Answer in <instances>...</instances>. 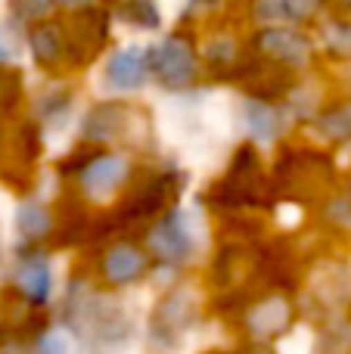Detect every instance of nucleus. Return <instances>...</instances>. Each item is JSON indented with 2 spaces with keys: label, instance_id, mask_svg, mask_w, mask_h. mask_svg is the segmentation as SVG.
<instances>
[{
  "label": "nucleus",
  "instance_id": "f257e3e1",
  "mask_svg": "<svg viewBox=\"0 0 351 354\" xmlns=\"http://www.w3.org/2000/svg\"><path fill=\"white\" fill-rule=\"evenodd\" d=\"M146 78V53L140 47H124L106 62V84L112 91H134Z\"/></svg>",
  "mask_w": 351,
  "mask_h": 354
},
{
  "label": "nucleus",
  "instance_id": "f03ea898",
  "mask_svg": "<svg viewBox=\"0 0 351 354\" xmlns=\"http://www.w3.org/2000/svg\"><path fill=\"white\" fill-rule=\"evenodd\" d=\"M153 66L159 72V78L171 87H180L190 81L193 75V53L184 41H165L155 47L153 53Z\"/></svg>",
  "mask_w": 351,
  "mask_h": 354
},
{
  "label": "nucleus",
  "instance_id": "7ed1b4c3",
  "mask_svg": "<svg viewBox=\"0 0 351 354\" xmlns=\"http://www.w3.org/2000/svg\"><path fill=\"white\" fill-rule=\"evenodd\" d=\"M124 177H128V162H124L122 156H99V159H93L91 165L84 168L81 183H84V189L91 196L106 199L109 193H115V187Z\"/></svg>",
  "mask_w": 351,
  "mask_h": 354
},
{
  "label": "nucleus",
  "instance_id": "20e7f679",
  "mask_svg": "<svg viewBox=\"0 0 351 354\" xmlns=\"http://www.w3.org/2000/svg\"><path fill=\"white\" fill-rule=\"evenodd\" d=\"M149 245H153V252L155 255H162V258H168V261H178V258H184V255H190L196 245L190 243V236H187L184 230H180V224L178 221H165L162 227H155L153 230V236H149Z\"/></svg>",
  "mask_w": 351,
  "mask_h": 354
},
{
  "label": "nucleus",
  "instance_id": "39448f33",
  "mask_svg": "<svg viewBox=\"0 0 351 354\" xmlns=\"http://www.w3.org/2000/svg\"><path fill=\"white\" fill-rule=\"evenodd\" d=\"M140 270H143V255L137 249H131V245H118V249H112L106 255V277L115 283L134 280Z\"/></svg>",
  "mask_w": 351,
  "mask_h": 354
},
{
  "label": "nucleus",
  "instance_id": "423d86ee",
  "mask_svg": "<svg viewBox=\"0 0 351 354\" xmlns=\"http://www.w3.org/2000/svg\"><path fill=\"white\" fill-rule=\"evenodd\" d=\"M265 47L267 53H274L277 59H286V62H305V56H308L305 41L298 35H292V31H267Z\"/></svg>",
  "mask_w": 351,
  "mask_h": 354
},
{
  "label": "nucleus",
  "instance_id": "0eeeda50",
  "mask_svg": "<svg viewBox=\"0 0 351 354\" xmlns=\"http://www.w3.org/2000/svg\"><path fill=\"white\" fill-rule=\"evenodd\" d=\"M249 324H252V330L258 333V336H274V333L286 324V305L280 299L265 301L261 308H255V311H252Z\"/></svg>",
  "mask_w": 351,
  "mask_h": 354
},
{
  "label": "nucleus",
  "instance_id": "6e6552de",
  "mask_svg": "<svg viewBox=\"0 0 351 354\" xmlns=\"http://www.w3.org/2000/svg\"><path fill=\"white\" fill-rule=\"evenodd\" d=\"M16 283L22 286V292H28L31 299H44L50 289V268L44 261H25L22 268H19V277Z\"/></svg>",
  "mask_w": 351,
  "mask_h": 354
},
{
  "label": "nucleus",
  "instance_id": "1a4fd4ad",
  "mask_svg": "<svg viewBox=\"0 0 351 354\" xmlns=\"http://www.w3.org/2000/svg\"><path fill=\"white\" fill-rule=\"evenodd\" d=\"M246 122H249V134H252L255 140H261V143L274 140V137H277V131H280L277 112L267 109V106H258V103H252L246 109Z\"/></svg>",
  "mask_w": 351,
  "mask_h": 354
},
{
  "label": "nucleus",
  "instance_id": "9d476101",
  "mask_svg": "<svg viewBox=\"0 0 351 354\" xmlns=\"http://www.w3.org/2000/svg\"><path fill=\"white\" fill-rule=\"evenodd\" d=\"M16 224H19V230H22L25 236L37 239V236H44V233L50 230V214L44 212L41 205H22L19 208V214H16Z\"/></svg>",
  "mask_w": 351,
  "mask_h": 354
},
{
  "label": "nucleus",
  "instance_id": "9b49d317",
  "mask_svg": "<svg viewBox=\"0 0 351 354\" xmlns=\"http://www.w3.org/2000/svg\"><path fill=\"white\" fill-rule=\"evenodd\" d=\"M37 354H75V339L66 330H50L37 345Z\"/></svg>",
  "mask_w": 351,
  "mask_h": 354
},
{
  "label": "nucleus",
  "instance_id": "f8f14e48",
  "mask_svg": "<svg viewBox=\"0 0 351 354\" xmlns=\"http://www.w3.org/2000/svg\"><path fill=\"white\" fill-rule=\"evenodd\" d=\"M311 348V333L308 330H296L292 336H283L277 345L280 354H308Z\"/></svg>",
  "mask_w": 351,
  "mask_h": 354
},
{
  "label": "nucleus",
  "instance_id": "ddd939ff",
  "mask_svg": "<svg viewBox=\"0 0 351 354\" xmlns=\"http://www.w3.org/2000/svg\"><path fill=\"white\" fill-rule=\"evenodd\" d=\"M280 6H283V19L286 16H308L311 10L317 6V0H280Z\"/></svg>",
  "mask_w": 351,
  "mask_h": 354
},
{
  "label": "nucleus",
  "instance_id": "4468645a",
  "mask_svg": "<svg viewBox=\"0 0 351 354\" xmlns=\"http://www.w3.org/2000/svg\"><path fill=\"white\" fill-rule=\"evenodd\" d=\"M155 3H159L162 16H165V19H174V16H180V12H184L187 0H155Z\"/></svg>",
  "mask_w": 351,
  "mask_h": 354
},
{
  "label": "nucleus",
  "instance_id": "2eb2a0df",
  "mask_svg": "<svg viewBox=\"0 0 351 354\" xmlns=\"http://www.w3.org/2000/svg\"><path fill=\"white\" fill-rule=\"evenodd\" d=\"M62 3H68V6H78V3H91V0H62Z\"/></svg>",
  "mask_w": 351,
  "mask_h": 354
}]
</instances>
